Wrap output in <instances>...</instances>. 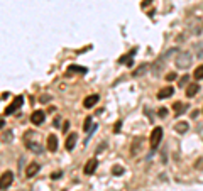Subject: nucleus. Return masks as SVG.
<instances>
[{
	"mask_svg": "<svg viewBox=\"0 0 203 191\" xmlns=\"http://www.w3.org/2000/svg\"><path fill=\"white\" fill-rule=\"evenodd\" d=\"M22 103H24V97H22V95H21V97H15V98H14V102L10 103L7 108H5V113H7V115H12L14 112L17 110V108H21Z\"/></svg>",
	"mask_w": 203,
	"mask_h": 191,
	"instance_id": "obj_4",
	"label": "nucleus"
},
{
	"mask_svg": "<svg viewBox=\"0 0 203 191\" xmlns=\"http://www.w3.org/2000/svg\"><path fill=\"white\" fill-rule=\"evenodd\" d=\"M63 176V173H54L52 174V179H58V178H61Z\"/></svg>",
	"mask_w": 203,
	"mask_h": 191,
	"instance_id": "obj_25",
	"label": "nucleus"
},
{
	"mask_svg": "<svg viewBox=\"0 0 203 191\" xmlns=\"http://www.w3.org/2000/svg\"><path fill=\"white\" fill-rule=\"evenodd\" d=\"M161 139H163V129L161 127H156L154 130L151 132V149H156L159 145Z\"/></svg>",
	"mask_w": 203,
	"mask_h": 191,
	"instance_id": "obj_3",
	"label": "nucleus"
},
{
	"mask_svg": "<svg viewBox=\"0 0 203 191\" xmlns=\"http://www.w3.org/2000/svg\"><path fill=\"white\" fill-rule=\"evenodd\" d=\"M91 127H93V123H91V119L88 117V119H85V123H83V130L88 132V130H91Z\"/></svg>",
	"mask_w": 203,
	"mask_h": 191,
	"instance_id": "obj_19",
	"label": "nucleus"
},
{
	"mask_svg": "<svg viewBox=\"0 0 203 191\" xmlns=\"http://www.w3.org/2000/svg\"><path fill=\"white\" fill-rule=\"evenodd\" d=\"M98 100H100L98 95H90V97H87L83 100V107H85V108H91V107H95L97 103H98Z\"/></svg>",
	"mask_w": 203,
	"mask_h": 191,
	"instance_id": "obj_9",
	"label": "nucleus"
},
{
	"mask_svg": "<svg viewBox=\"0 0 203 191\" xmlns=\"http://www.w3.org/2000/svg\"><path fill=\"white\" fill-rule=\"evenodd\" d=\"M173 93H174V88L168 85V86H164V88H161L159 91H157V98H159V100H164V98L171 97Z\"/></svg>",
	"mask_w": 203,
	"mask_h": 191,
	"instance_id": "obj_8",
	"label": "nucleus"
},
{
	"mask_svg": "<svg viewBox=\"0 0 203 191\" xmlns=\"http://www.w3.org/2000/svg\"><path fill=\"white\" fill-rule=\"evenodd\" d=\"M44 119H46V113H44L43 110H36V112H32V115H30V122L34 123V125H41V123L44 122Z\"/></svg>",
	"mask_w": 203,
	"mask_h": 191,
	"instance_id": "obj_5",
	"label": "nucleus"
},
{
	"mask_svg": "<svg viewBox=\"0 0 203 191\" xmlns=\"http://www.w3.org/2000/svg\"><path fill=\"white\" fill-rule=\"evenodd\" d=\"M188 129H190L188 122H178L176 125H174V130H176L178 134H185V132H188Z\"/></svg>",
	"mask_w": 203,
	"mask_h": 191,
	"instance_id": "obj_15",
	"label": "nucleus"
},
{
	"mask_svg": "<svg viewBox=\"0 0 203 191\" xmlns=\"http://www.w3.org/2000/svg\"><path fill=\"white\" fill-rule=\"evenodd\" d=\"M198 91H200V85H198V83H190V85L186 86V97H188V98H193Z\"/></svg>",
	"mask_w": 203,
	"mask_h": 191,
	"instance_id": "obj_11",
	"label": "nucleus"
},
{
	"mask_svg": "<svg viewBox=\"0 0 203 191\" xmlns=\"http://www.w3.org/2000/svg\"><path fill=\"white\" fill-rule=\"evenodd\" d=\"M173 108H174V115H176V117H179L183 112H186L188 105H185V103H181V102H176V103L173 105Z\"/></svg>",
	"mask_w": 203,
	"mask_h": 191,
	"instance_id": "obj_14",
	"label": "nucleus"
},
{
	"mask_svg": "<svg viewBox=\"0 0 203 191\" xmlns=\"http://www.w3.org/2000/svg\"><path fill=\"white\" fill-rule=\"evenodd\" d=\"M49 100H51V98H49V97H41V102H43V103L49 102Z\"/></svg>",
	"mask_w": 203,
	"mask_h": 191,
	"instance_id": "obj_26",
	"label": "nucleus"
},
{
	"mask_svg": "<svg viewBox=\"0 0 203 191\" xmlns=\"http://www.w3.org/2000/svg\"><path fill=\"white\" fill-rule=\"evenodd\" d=\"M166 80H168V81L176 80V73H168V75H166Z\"/></svg>",
	"mask_w": 203,
	"mask_h": 191,
	"instance_id": "obj_22",
	"label": "nucleus"
},
{
	"mask_svg": "<svg viewBox=\"0 0 203 191\" xmlns=\"http://www.w3.org/2000/svg\"><path fill=\"white\" fill-rule=\"evenodd\" d=\"M188 81H190V76H188V75H185V76H183V78H179V81H178V85L181 86V88H183V86H185V88H186V86L190 85Z\"/></svg>",
	"mask_w": 203,
	"mask_h": 191,
	"instance_id": "obj_17",
	"label": "nucleus"
},
{
	"mask_svg": "<svg viewBox=\"0 0 203 191\" xmlns=\"http://www.w3.org/2000/svg\"><path fill=\"white\" fill-rule=\"evenodd\" d=\"M12 181H14L12 171H5V173L0 176V189H7V188L12 184Z\"/></svg>",
	"mask_w": 203,
	"mask_h": 191,
	"instance_id": "obj_2",
	"label": "nucleus"
},
{
	"mask_svg": "<svg viewBox=\"0 0 203 191\" xmlns=\"http://www.w3.org/2000/svg\"><path fill=\"white\" fill-rule=\"evenodd\" d=\"M166 115H168V110H166V108H161V110H159V117H166Z\"/></svg>",
	"mask_w": 203,
	"mask_h": 191,
	"instance_id": "obj_24",
	"label": "nucleus"
},
{
	"mask_svg": "<svg viewBox=\"0 0 203 191\" xmlns=\"http://www.w3.org/2000/svg\"><path fill=\"white\" fill-rule=\"evenodd\" d=\"M39 169H41V166H39L37 162H32V164L27 166V169H26V176H27V178H32V176H36V174L39 173Z\"/></svg>",
	"mask_w": 203,
	"mask_h": 191,
	"instance_id": "obj_12",
	"label": "nucleus"
},
{
	"mask_svg": "<svg viewBox=\"0 0 203 191\" xmlns=\"http://www.w3.org/2000/svg\"><path fill=\"white\" fill-rule=\"evenodd\" d=\"M48 151L49 152H56L58 149V137L54 135V134H51V135H48Z\"/></svg>",
	"mask_w": 203,
	"mask_h": 191,
	"instance_id": "obj_10",
	"label": "nucleus"
},
{
	"mask_svg": "<svg viewBox=\"0 0 203 191\" xmlns=\"http://www.w3.org/2000/svg\"><path fill=\"white\" fill-rule=\"evenodd\" d=\"M75 144H76V134H69L68 137H66V142H65V147L68 149V151H71V149L75 147Z\"/></svg>",
	"mask_w": 203,
	"mask_h": 191,
	"instance_id": "obj_13",
	"label": "nucleus"
},
{
	"mask_svg": "<svg viewBox=\"0 0 203 191\" xmlns=\"http://www.w3.org/2000/svg\"><path fill=\"white\" fill-rule=\"evenodd\" d=\"M195 169H196V171H203V157H200L198 161L195 162Z\"/></svg>",
	"mask_w": 203,
	"mask_h": 191,
	"instance_id": "obj_20",
	"label": "nucleus"
},
{
	"mask_svg": "<svg viewBox=\"0 0 203 191\" xmlns=\"http://www.w3.org/2000/svg\"><path fill=\"white\" fill-rule=\"evenodd\" d=\"M141 149H142V139L141 137H135L132 140V145H130V156H137L141 152Z\"/></svg>",
	"mask_w": 203,
	"mask_h": 191,
	"instance_id": "obj_6",
	"label": "nucleus"
},
{
	"mask_svg": "<svg viewBox=\"0 0 203 191\" xmlns=\"http://www.w3.org/2000/svg\"><path fill=\"white\" fill-rule=\"evenodd\" d=\"M2 127H4V122H2V120H0V129H2Z\"/></svg>",
	"mask_w": 203,
	"mask_h": 191,
	"instance_id": "obj_27",
	"label": "nucleus"
},
{
	"mask_svg": "<svg viewBox=\"0 0 203 191\" xmlns=\"http://www.w3.org/2000/svg\"><path fill=\"white\" fill-rule=\"evenodd\" d=\"M193 78H195V80H203V64H201V66H198V68L195 69Z\"/></svg>",
	"mask_w": 203,
	"mask_h": 191,
	"instance_id": "obj_16",
	"label": "nucleus"
},
{
	"mask_svg": "<svg viewBox=\"0 0 203 191\" xmlns=\"http://www.w3.org/2000/svg\"><path fill=\"white\" fill-rule=\"evenodd\" d=\"M146 71H147V64H142V66H139V69L134 71V76H141V75H144Z\"/></svg>",
	"mask_w": 203,
	"mask_h": 191,
	"instance_id": "obj_18",
	"label": "nucleus"
},
{
	"mask_svg": "<svg viewBox=\"0 0 203 191\" xmlns=\"http://www.w3.org/2000/svg\"><path fill=\"white\" fill-rule=\"evenodd\" d=\"M112 173H113V174H117V176H119V174H122V173H124V167H120V166H113Z\"/></svg>",
	"mask_w": 203,
	"mask_h": 191,
	"instance_id": "obj_21",
	"label": "nucleus"
},
{
	"mask_svg": "<svg viewBox=\"0 0 203 191\" xmlns=\"http://www.w3.org/2000/svg\"><path fill=\"white\" fill-rule=\"evenodd\" d=\"M97 166H98V161H97V159H90V161L85 164V167H83V173L87 174V176H90V174H93L97 171Z\"/></svg>",
	"mask_w": 203,
	"mask_h": 191,
	"instance_id": "obj_7",
	"label": "nucleus"
},
{
	"mask_svg": "<svg viewBox=\"0 0 203 191\" xmlns=\"http://www.w3.org/2000/svg\"><path fill=\"white\" fill-rule=\"evenodd\" d=\"M71 71H80V73H85V69L81 66H71Z\"/></svg>",
	"mask_w": 203,
	"mask_h": 191,
	"instance_id": "obj_23",
	"label": "nucleus"
},
{
	"mask_svg": "<svg viewBox=\"0 0 203 191\" xmlns=\"http://www.w3.org/2000/svg\"><path fill=\"white\" fill-rule=\"evenodd\" d=\"M191 61H193V58H191L190 53H179V54L176 56V59H174V63H176L178 68H190L191 66Z\"/></svg>",
	"mask_w": 203,
	"mask_h": 191,
	"instance_id": "obj_1",
	"label": "nucleus"
}]
</instances>
